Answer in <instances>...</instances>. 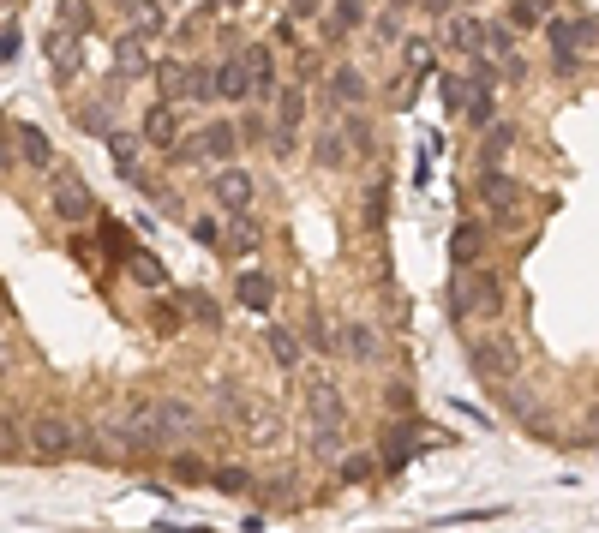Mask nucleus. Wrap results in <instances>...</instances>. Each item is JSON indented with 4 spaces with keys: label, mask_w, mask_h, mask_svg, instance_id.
<instances>
[{
    "label": "nucleus",
    "mask_w": 599,
    "mask_h": 533,
    "mask_svg": "<svg viewBox=\"0 0 599 533\" xmlns=\"http://www.w3.org/2000/svg\"><path fill=\"white\" fill-rule=\"evenodd\" d=\"M48 216L66 222V228H84V222H96V192L72 168H54L48 174Z\"/></svg>",
    "instance_id": "f257e3e1"
},
{
    "label": "nucleus",
    "mask_w": 599,
    "mask_h": 533,
    "mask_svg": "<svg viewBox=\"0 0 599 533\" xmlns=\"http://www.w3.org/2000/svg\"><path fill=\"white\" fill-rule=\"evenodd\" d=\"M504 312V276L492 264H468L462 282H456V318H498Z\"/></svg>",
    "instance_id": "f03ea898"
},
{
    "label": "nucleus",
    "mask_w": 599,
    "mask_h": 533,
    "mask_svg": "<svg viewBox=\"0 0 599 533\" xmlns=\"http://www.w3.org/2000/svg\"><path fill=\"white\" fill-rule=\"evenodd\" d=\"M114 432H120V444H132V450H162V408H156V396H126Z\"/></svg>",
    "instance_id": "7ed1b4c3"
},
{
    "label": "nucleus",
    "mask_w": 599,
    "mask_h": 533,
    "mask_svg": "<svg viewBox=\"0 0 599 533\" xmlns=\"http://www.w3.org/2000/svg\"><path fill=\"white\" fill-rule=\"evenodd\" d=\"M234 426H240V444H252V450H282V414H276V402H264V396H246V390H240Z\"/></svg>",
    "instance_id": "20e7f679"
},
{
    "label": "nucleus",
    "mask_w": 599,
    "mask_h": 533,
    "mask_svg": "<svg viewBox=\"0 0 599 533\" xmlns=\"http://www.w3.org/2000/svg\"><path fill=\"white\" fill-rule=\"evenodd\" d=\"M24 444H30L36 462H66V456H78V426L60 420V414H36L24 426Z\"/></svg>",
    "instance_id": "39448f33"
},
{
    "label": "nucleus",
    "mask_w": 599,
    "mask_h": 533,
    "mask_svg": "<svg viewBox=\"0 0 599 533\" xmlns=\"http://www.w3.org/2000/svg\"><path fill=\"white\" fill-rule=\"evenodd\" d=\"M468 366H474L486 384H516V378H522V348H516L510 336H486V342L468 348Z\"/></svg>",
    "instance_id": "423d86ee"
},
{
    "label": "nucleus",
    "mask_w": 599,
    "mask_h": 533,
    "mask_svg": "<svg viewBox=\"0 0 599 533\" xmlns=\"http://www.w3.org/2000/svg\"><path fill=\"white\" fill-rule=\"evenodd\" d=\"M210 198H216V210H222V216H234V210H252V198H258V180H252L240 162H222V168L210 174Z\"/></svg>",
    "instance_id": "0eeeda50"
},
{
    "label": "nucleus",
    "mask_w": 599,
    "mask_h": 533,
    "mask_svg": "<svg viewBox=\"0 0 599 533\" xmlns=\"http://www.w3.org/2000/svg\"><path fill=\"white\" fill-rule=\"evenodd\" d=\"M156 408H162V450L192 444V432L204 426V414H198L192 396H156Z\"/></svg>",
    "instance_id": "6e6552de"
},
{
    "label": "nucleus",
    "mask_w": 599,
    "mask_h": 533,
    "mask_svg": "<svg viewBox=\"0 0 599 533\" xmlns=\"http://www.w3.org/2000/svg\"><path fill=\"white\" fill-rule=\"evenodd\" d=\"M42 54H48V72H54V84H72V78H78V66H84L78 30H66V24H54V30L42 36Z\"/></svg>",
    "instance_id": "1a4fd4ad"
},
{
    "label": "nucleus",
    "mask_w": 599,
    "mask_h": 533,
    "mask_svg": "<svg viewBox=\"0 0 599 533\" xmlns=\"http://www.w3.org/2000/svg\"><path fill=\"white\" fill-rule=\"evenodd\" d=\"M138 132H144V144H156V150H174L186 132H180V102H150L144 108V120H138Z\"/></svg>",
    "instance_id": "9d476101"
},
{
    "label": "nucleus",
    "mask_w": 599,
    "mask_h": 533,
    "mask_svg": "<svg viewBox=\"0 0 599 533\" xmlns=\"http://www.w3.org/2000/svg\"><path fill=\"white\" fill-rule=\"evenodd\" d=\"M192 144H198V162L222 168V162H234V156H240V126L210 120V126H198V132H192Z\"/></svg>",
    "instance_id": "9b49d317"
},
{
    "label": "nucleus",
    "mask_w": 599,
    "mask_h": 533,
    "mask_svg": "<svg viewBox=\"0 0 599 533\" xmlns=\"http://www.w3.org/2000/svg\"><path fill=\"white\" fill-rule=\"evenodd\" d=\"M12 144H18V162H24V168H42V174H48V168L60 162L54 138H48L36 120H18V126H12Z\"/></svg>",
    "instance_id": "f8f14e48"
},
{
    "label": "nucleus",
    "mask_w": 599,
    "mask_h": 533,
    "mask_svg": "<svg viewBox=\"0 0 599 533\" xmlns=\"http://www.w3.org/2000/svg\"><path fill=\"white\" fill-rule=\"evenodd\" d=\"M480 204H486L492 216H516V204H522V180L504 174V168H480Z\"/></svg>",
    "instance_id": "ddd939ff"
},
{
    "label": "nucleus",
    "mask_w": 599,
    "mask_h": 533,
    "mask_svg": "<svg viewBox=\"0 0 599 533\" xmlns=\"http://www.w3.org/2000/svg\"><path fill=\"white\" fill-rule=\"evenodd\" d=\"M114 72H120V78H144V72H156V60H150V36H138L132 24L114 36Z\"/></svg>",
    "instance_id": "4468645a"
},
{
    "label": "nucleus",
    "mask_w": 599,
    "mask_h": 533,
    "mask_svg": "<svg viewBox=\"0 0 599 533\" xmlns=\"http://www.w3.org/2000/svg\"><path fill=\"white\" fill-rule=\"evenodd\" d=\"M366 90H372V84H366V72H360V66H348V60H336V66H330V78H324V96H330L336 108H360V102H366Z\"/></svg>",
    "instance_id": "2eb2a0df"
},
{
    "label": "nucleus",
    "mask_w": 599,
    "mask_h": 533,
    "mask_svg": "<svg viewBox=\"0 0 599 533\" xmlns=\"http://www.w3.org/2000/svg\"><path fill=\"white\" fill-rule=\"evenodd\" d=\"M216 90H222V102H252V96H258L246 54H222V60H216Z\"/></svg>",
    "instance_id": "dca6fc26"
},
{
    "label": "nucleus",
    "mask_w": 599,
    "mask_h": 533,
    "mask_svg": "<svg viewBox=\"0 0 599 533\" xmlns=\"http://www.w3.org/2000/svg\"><path fill=\"white\" fill-rule=\"evenodd\" d=\"M342 354H348L354 366H378V360H384V336H378L366 318H354V324H342Z\"/></svg>",
    "instance_id": "f3484780"
},
{
    "label": "nucleus",
    "mask_w": 599,
    "mask_h": 533,
    "mask_svg": "<svg viewBox=\"0 0 599 533\" xmlns=\"http://www.w3.org/2000/svg\"><path fill=\"white\" fill-rule=\"evenodd\" d=\"M348 420V396L336 384H312L306 390V426H342Z\"/></svg>",
    "instance_id": "a211bd4d"
},
{
    "label": "nucleus",
    "mask_w": 599,
    "mask_h": 533,
    "mask_svg": "<svg viewBox=\"0 0 599 533\" xmlns=\"http://www.w3.org/2000/svg\"><path fill=\"white\" fill-rule=\"evenodd\" d=\"M438 36H444L450 48H462V54H480V48H486V18H474V12H450V18L438 24Z\"/></svg>",
    "instance_id": "6ab92c4d"
},
{
    "label": "nucleus",
    "mask_w": 599,
    "mask_h": 533,
    "mask_svg": "<svg viewBox=\"0 0 599 533\" xmlns=\"http://www.w3.org/2000/svg\"><path fill=\"white\" fill-rule=\"evenodd\" d=\"M150 78H156V90H162L168 102H186V96H192V60H180V54H162Z\"/></svg>",
    "instance_id": "aec40b11"
},
{
    "label": "nucleus",
    "mask_w": 599,
    "mask_h": 533,
    "mask_svg": "<svg viewBox=\"0 0 599 533\" xmlns=\"http://www.w3.org/2000/svg\"><path fill=\"white\" fill-rule=\"evenodd\" d=\"M312 162H318V168H348V162H360L354 144H348V132H342V120L324 126V132L312 138Z\"/></svg>",
    "instance_id": "412c9836"
},
{
    "label": "nucleus",
    "mask_w": 599,
    "mask_h": 533,
    "mask_svg": "<svg viewBox=\"0 0 599 533\" xmlns=\"http://www.w3.org/2000/svg\"><path fill=\"white\" fill-rule=\"evenodd\" d=\"M234 300H240L246 312H270V306H276V282H270L264 270H240V276H234Z\"/></svg>",
    "instance_id": "4be33fe9"
},
{
    "label": "nucleus",
    "mask_w": 599,
    "mask_h": 533,
    "mask_svg": "<svg viewBox=\"0 0 599 533\" xmlns=\"http://www.w3.org/2000/svg\"><path fill=\"white\" fill-rule=\"evenodd\" d=\"M522 144V132L510 126V120H492L486 126V138H480V168H504V156Z\"/></svg>",
    "instance_id": "5701e85b"
},
{
    "label": "nucleus",
    "mask_w": 599,
    "mask_h": 533,
    "mask_svg": "<svg viewBox=\"0 0 599 533\" xmlns=\"http://www.w3.org/2000/svg\"><path fill=\"white\" fill-rule=\"evenodd\" d=\"M120 12H126V24H132L138 36H162V30H174V18H168L162 0H126Z\"/></svg>",
    "instance_id": "b1692460"
},
{
    "label": "nucleus",
    "mask_w": 599,
    "mask_h": 533,
    "mask_svg": "<svg viewBox=\"0 0 599 533\" xmlns=\"http://www.w3.org/2000/svg\"><path fill=\"white\" fill-rule=\"evenodd\" d=\"M546 30H552V72H576L582 66V42H576L570 18H552Z\"/></svg>",
    "instance_id": "393cba45"
},
{
    "label": "nucleus",
    "mask_w": 599,
    "mask_h": 533,
    "mask_svg": "<svg viewBox=\"0 0 599 533\" xmlns=\"http://www.w3.org/2000/svg\"><path fill=\"white\" fill-rule=\"evenodd\" d=\"M402 72L432 78L438 72V36H402Z\"/></svg>",
    "instance_id": "a878e982"
},
{
    "label": "nucleus",
    "mask_w": 599,
    "mask_h": 533,
    "mask_svg": "<svg viewBox=\"0 0 599 533\" xmlns=\"http://www.w3.org/2000/svg\"><path fill=\"white\" fill-rule=\"evenodd\" d=\"M264 342H270V360H276L282 372H300V360H306V336H300V330L276 324V330H270Z\"/></svg>",
    "instance_id": "bb28decb"
},
{
    "label": "nucleus",
    "mask_w": 599,
    "mask_h": 533,
    "mask_svg": "<svg viewBox=\"0 0 599 533\" xmlns=\"http://www.w3.org/2000/svg\"><path fill=\"white\" fill-rule=\"evenodd\" d=\"M360 24H372L366 0H330V6H324V30H330V36H354Z\"/></svg>",
    "instance_id": "cd10ccee"
},
{
    "label": "nucleus",
    "mask_w": 599,
    "mask_h": 533,
    "mask_svg": "<svg viewBox=\"0 0 599 533\" xmlns=\"http://www.w3.org/2000/svg\"><path fill=\"white\" fill-rule=\"evenodd\" d=\"M270 102H276V126H300V120H306V84H300V78H294V84H276Z\"/></svg>",
    "instance_id": "c85d7f7f"
},
{
    "label": "nucleus",
    "mask_w": 599,
    "mask_h": 533,
    "mask_svg": "<svg viewBox=\"0 0 599 533\" xmlns=\"http://www.w3.org/2000/svg\"><path fill=\"white\" fill-rule=\"evenodd\" d=\"M138 144H144V132H108V156H114V168H120V180H132L138 174Z\"/></svg>",
    "instance_id": "c756f323"
},
{
    "label": "nucleus",
    "mask_w": 599,
    "mask_h": 533,
    "mask_svg": "<svg viewBox=\"0 0 599 533\" xmlns=\"http://www.w3.org/2000/svg\"><path fill=\"white\" fill-rule=\"evenodd\" d=\"M246 66H252V90H258V96H276V54H270L264 42L246 48Z\"/></svg>",
    "instance_id": "7c9ffc66"
},
{
    "label": "nucleus",
    "mask_w": 599,
    "mask_h": 533,
    "mask_svg": "<svg viewBox=\"0 0 599 533\" xmlns=\"http://www.w3.org/2000/svg\"><path fill=\"white\" fill-rule=\"evenodd\" d=\"M306 444H312V456H318V462H342V456H348L342 426H312V432H306Z\"/></svg>",
    "instance_id": "2f4dec72"
},
{
    "label": "nucleus",
    "mask_w": 599,
    "mask_h": 533,
    "mask_svg": "<svg viewBox=\"0 0 599 533\" xmlns=\"http://www.w3.org/2000/svg\"><path fill=\"white\" fill-rule=\"evenodd\" d=\"M342 132H348V144H354V156L366 162V156H378V138H372V126H366V114L360 108H348L342 114Z\"/></svg>",
    "instance_id": "473e14b6"
},
{
    "label": "nucleus",
    "mask_w": 599,
    "mask_h": 533,
    "mask_svg": "<svg viewBox=\"0 0 599 533\" xmlns=\"http://www.w3.org/2000/svg\"><path fill=\"white\" fill-rule=\"evenodd\" d=\"M228 252H258V216L252 210L228 216Z\"/></svg>",
    "instance_id": "72a5a7b5"
},
{
    "label": "nucleus",
    "mask_w": 599,
    "mask_h": 533,
    "mask_svg": "<svg viewBox=\"0 0 599 533\" xmlns=\"http://www.w3.org/2000/svg\"><path fill=\"white\" fill-rule=\"evenodd\" d=\"M126 276L144 282V288H168V270H162V258H150V252H126Z\"/></svg>",
    "instance_id": "f704fd0d"
},
{
    "label": "nucleus",
    "mask_w": 599,
    "mask_h": 533,
    "mask_svg": "<svg viewBox=\"0 0 599 533\" xmlns=\"http://www.w3.org/2000/svg\"><path fill=\"white\" fill-rule=\"evenodd\" d=\"M510 24L516 30H546L552 24V0H510Z\"/></svg>",
    "instance_id": "c9c22d12"
},
{
    "label": "nucleus",
    "mask_w": 599,
    "mask_h": 533,
    "mask_svg": "<svg viewBox=\"0 0 599 533\" xmlns=\"http://www.w3.org/2000/svg\"><path fill=\"white\" fill-rule=\"evenodd\" d=\"M462 114H468V126H474V132H486V126L498 120V102H492V90H486V84H474V90H468V108H462Z\"/></svg>",
    "instance_id": "e433bc0d"
},
{
    "label": "nucleus",
    "mask_w": 599,
    "mask_h": 533,
    "mask_svg": "<svg viewBox=\"0 0 599 533\" xmlns=\"http://www.w3.org/2000/svg\"><path fill=\"white\" fill-rule=\"evenodd\" d=\"M222 90H216V60H192V108H204V102H216Z\"/></svg>",
    "instance_id": "4c0bfd02"
},
{
    "label": "nucleus",
    "mask_w": 599,
    "mask_h": 533,
    "mask_svg": "<svg viewBox=\"0 0 599 533\" xmlns=\"http://www.w3.org/2000/svg\"><path fill=\"white\" fill-rule=\"evenodd\" d=\"M180 306H186V318H198L204 330H216V324H222V306H216V300H210L204 288H192V294H180Z\"/></svg>",
    "instance_id": "58836bf2"
},
{
    "label": "nucleus",
    "mask_w": 599,
    "mask_h": 533,
    "mask_svg": "<svg viewBox=\"0 0 599 533\" xmlns=\"http://www.w3.org/2000/svg\"><path fill=\"white\" fill-rule=\"evenodd\" d=\"M210 486L228 492V498H246V492H252V474H246V468H210Z\"/></svg>",
    "instance_id": "ea45409f"
},
{
    "label": "nucleus",
    "mask_w": 599,
    "mask_h": 533,
    "mask_svg": "<svg viewBox=\"0 0 599 533\" xmlns=\"http://www.w3.org/2000/svg\"><path fill=\"white\" fill-rule=\"evenodd\" d=\"M54 12H60V24H66V30H78V36H84V30L96 24V12H90V0H60Z\"/></svg>",
    "instance_id": "a19ab883"
},
{
    "label": "nucleus",
    "mask_w": 599,
    "mask_h": 533,
    "mask_svg": "<svg viewBox=\"0 0 599 533\" xmlns=\"http://www.w3.org/2000/svg\"><path fill=\"white\" fill-rule=\"evenodd\" d=\"M486 54L510 60V54H516V24H486Z\"/></svg>",
    "instance_id": "79ce46f5"
},
{
    "label": "nucleus",
    "mask_w": 599,
    "mask_h": 533,
    "mask_svg": "<svg viewBox=\"0 0 599 533\" xmlns=\"http://www.w3.org/2000/svg\"><path fill=\"white\" fill-rule=\"evenodd\" d=\"M336 480H342V486H366V480H372V456H342V462H336Z\"/></svg>",
    "instance_id": "37998d69"
},
{
    "label": "nucleus",
    "mask_w": 599,
    "mask_h": 533,
    "mask_svg": "<svg viewBox=\"0 0 599 533\" xmlns=\"http://www.w3.org/2000/svg\"><path fill=\"white\" fill-rule=\"evenodd\" d=\"M450 246H456V264H462V270H468V264H474V258H480V252H474V246H480V228H474V222H462V228H456V240H450Z\"/></svg>",
    "instance_id": "c03bdc74"
},
{
    "label": "nucleus",
    "mask_w": 599,
    "mask_h": 533,
    "mask_svg": "<svg viewBox=\"0 0 599 533\" xmlns=\"http://www.w3.org/2000/svg\"><path fill=\"white\" fill-rule=\"evenodd\" d=\"M78 126L108 138V132H114V120H108V102H90V108H78Z\"/></svg>",
    "instance_id": "a18cd8bd"
},
{
    "label": "nucleus",
    "mask_w": 599,
    "mask_h": 533,
    "mask_svg": "<svg viewBox=\"0 0 599 533\" xmlns=\"http://www.w3.org/2000/svg\"><path fill=\"white\" fill-rule=\"evenodd\" d=\"M372 36L378 42H402V18L396 12H372Z\"/></svg>",
    "instance_id": "49530a36"
},
{
    "label": "nucleus",
    "mask_w": 599,
    "mask_h": 533,
    "mask_svg": "<svg viewBox=\"0 0 599 533\" xmlns=\"http://www.w3.org/2000/svg\"><path fill=\"white\" fill-rule=\"evenodd\" d=\"M192 234H198L204 246H228V234H222V222H216V216H192Z\"/></svg>",
    "instance_id": "de8ad7c7"
},
{
    "label": "nucleus",
    "mask_w": 599,
    "mask_h": 533,
    "mask_svg": "<svg viewBox=\"0 0 599 533\" xmlns=\"http://www.w3.org/2000/svg\"><path fill=\"white\" fill-rule=\"evenodd\" d=\"M174 480H186V486H198V480H210V468H204L198 456H174Z\"/></svg>",
    "instance_id": "09e8293b"
},
{
    "label": "nucleus",
    "mask_w": 599,
    "mask_h": 533,
    "mask_svg": "<svg viewBox=\"0 0 599 533\" xmlns=\"http://www.w3.org/2000/svg\"><path fill=\"white\" fill-rule=\"evenodd\" d=\"M570 30H576V42H582V48H588V42H599V18H576Z\"/></svg>",
    "instance_id": "8fccbe9b"
},
{
    "label": "nucleus",
    "mask_w": 599,
    "mask_h": 533,
    "mask_svg": "<svg viewBox=\"0 0 599 533\" xmlns=\"http://www.w3.org/2000/svg\"><path fill=\"white\" fill-rule=\"evenodd\" d=\"M366 222H372V228H378V222H384V192H378V186H372V192H366Z\"/></svg>",
    "instance_id": "3c124183"
},
{
    "label": "nucleus",
    "mask_w": 599,
    "mask_h": 533,
    "mask_svg": "<svg viewBox=\"0 0 599 533\" xmlns=\"http://www.w3.org/2000/svg\"><path fill=\"white\" fill-rule=\"evenodd\" d=\"M414 6H420V12H432V18H438V24H444V18H450V12H456V0H414Z\"/></svg>",
    "instance_id": "603ef678"
},
{
    "label": "nucleus",
    "mask_w": 599,
    "mask_h": 533,
    "mask_svg": "<svg viewBox=\"0 0 599 533\" xmlns=\"http://www.w3.org/2000/svg\"><path fill=\"white\" fill-rule=\"evenodd\" d=\"M0 372H12V336H6V306H0Z\"/></svg>",
    "instance_id": "864d4df0"
},
{
    "label": "nucleus",
    "mask_w": 599,
    "mask_h": 533,
    "mask_svg": "<svg viewBox=\"0 0 599 533\" xmlns=\"http://www.w3.org/2000/svg\"><path fill=\"white\" fill-rule=\"evenodd\" d=\"M390 408H396V414H408V408H414V390H408V384H396V390H390Z\"/></svg>",
    "instance_id": "5fc2aeb1"
},
{
    "label": "nucleus",
    "mask_w": 599,
    "mask_h": 533,
    "mask_svg": "<svg viewBox=\"0 0 599 533\" xmlns=\"http://www.w3.org/2000/svg\"><path fill=\"white\" fill-rule=\"evenodd\" d=\"M312 12H318V0H294L288 6V18H312Z\"/></svg>",
    "instance_id": "6e6d98bb"
},
{
    "label": "nucleus",
    "mask_w": 599,
    "mask_h": 533,
    "mask_svg": "<svg viewBox=\"0 0 599 533\" xmlns=\"http://www.w3.org/2000/svg\"><path fill=\"white\" fill-rule=\"evenodd\" d=\"M0 456H12V444H6V432H0Z\"/></svg>",
    "instance_id": "4d7b16f0"
},
{
    "label": "nucleus",
    "mask_w": 599,
    "mask_h": 533,
    "mask_svg": "<svg viewBox=\"0 0 599 533\" xmlns=\"http://www.w3.org/2000/svg\"><path fill=\"white\" fill-rule=\"evenodd\" d=\"M588 426H594V432H599V408H594V414H588Z\"/></svg>",
    "instance_id": "13d9d810"
},
{
    "label": "nucleus",
    "mask_w": 599,
    "mask_h": 533,
    "mask_svg": "<svg viewBox=\"0 0 599 533\" xmlns=\"http://www.w3.org/2000/svg\"><path fill=\"white\" fill-rule=\"evenodd\" d=\"M456 6H480V0H456Z\"/></svg>",
    "instance_id": "bf43d9fd"
},
{
    "label": "nucleus",
    "mask_w": 599,
    "mask_h": 533,
    "mask_svg": "<svg viewBox=\"0 0 599 533\" xmlns=\"http://www.w3.org/2000/svg\"><path fill=\"white\" fill-rule=\"evenodd\" d=\"M222 6H240V0H222Z\"/></svg>",
    "instance_id": "052dcab7"
}]
</instances>
